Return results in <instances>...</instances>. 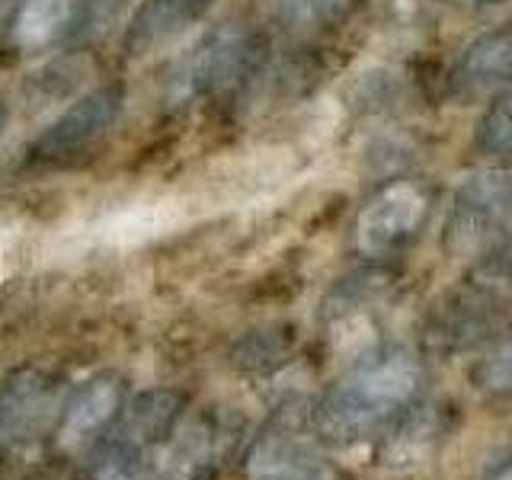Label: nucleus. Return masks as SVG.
I'll return each mask as SVG.
<instances>
[{"mask_svg": "<svg viewBox=\"0 0 512 480\" xmlns=\"http://www.w3.org/2000/svg\"><path fill=\"white\" fill-rule=\"evenodd\" d=\"M4 125H7V106L0 103V132H4Z\"/></svg>", "mask_w": 512, "mask_h": 480, "instance_id": "20", "label": "nucleus"}, {"mask_svg": "<svg viewBox=\"0 0 512 480\" xmlns=\"http://www.w3.org/2000/svg\"><path fill=\"white\" fill-rule=\"evenodd\" d=\"M474 285L484 295L512 298V234L503 237L500 244L484 256V263L474 272Z\"/></svg>", "mask_w": 512, "mask_h": 480, "instance_id": "14", "label": "nucleus"}, {"mask_svg": "<svg viewBox=\"0 0 512 480\" xmlns=\"http://www.w3.org/2000/svg\"><path fill=\"white\" fill-rule=\"evenodd\" d=\"M512 234V173L480 170L452 196L445 218L448 253H477Z\"/></svg>", "mask_w": 512, "mask_h": 480, "instance_id": "3", "label": "nucleus"}, {"mask_svg": "<svg viewBox=\"0 0 512 480\" xmlns=\"http://www.w3.org/2000/svg\"><path fill=\"white\" fill-rule=\"evenodd\" d=\"M244 474L247 480H333L324 448L295 410H279L253 439Z\"/></svg>", "mask_w": 512, "mask_h": 480, "instance_id": "6", "label": "nucleus"}, {"mask_svg": "<svg viewBox=\"0 0 512 480\" xmlns=\"http://www.w3.org/2000/svg\"><path fill=\"white\" fill-rule=\"evenodd\" d=\"M58 375L36 365H23L0 384V452H13L42 436H52L64 404Z\"/></svg>", "mask_w": 512, "mask_h": 480, "instance_id": "5", "label": "nucleus"}, {"mask_svg": "<svg viewBox=\"0 0 512 480\" xmlns=\"http://www.w3.org/2000/svg\"><path fill=\"white\" fill-rule=\"evenodd\" d=\"M429 218V196L423 186L397 180L384 186L356 218V250L368 260H384L407 250Z\"/></svg>", "mask_w": 512, "mask_h": 480, "instance_id": "8", "label": "nucleus"}, {"mask_svg": "<svg viewBox=\"0 0 512 480\" xmlns=\"http://www.w3.org/2000/svg\"><path fill=\"white\" fill-rule=\"evenodd\" d=\"M240 442L234 413H183V420L157 445L151 480H212Z\"/></svg>", "mask_w": 512, "mask_h": 480, "instance_id": "2", "label": "nucleus"}, {"mask_svg": "<svg viewBox=\"0 0 512 480\" xmlns=\"http://www.w3.org/2000/svg\"><path fill=\"white\" fill-rule=\"evenodd\" d=\"M253 39L237 29H221L202 39L170 74L167 100L176 106L202 103L234 90L253 64Z\"/></svg>", "mask_w": 512, "mask_h": 480, "instance_id": "4", "label": "nucleus"}, {"mask_svg": "<svg viewBox=\"0 0 512 480\" xmlns=\"http://www.w3.org/2000/svg\"><path fill=\"white\" fill-rule=\"evenodd\" d=\"M423 362L404 346L362 356L336 378L314 410V432L333 445H362L394 432L420 404Z\"/></svg>", "mask_w": 512, "mask_h": 480, "instance_id": "1", "label": "nucleus"}, {"mask_svg": "<svg viewBox=\"0 0 512 480\" xmlns=\"http://www.w3.org/2000/svg\"><path fill=\"white\" fill-rule=\"evenodd\" d=\"M276 13L295 29H314L340 16L349 0H272Z\"/></svg>", "mask_w": 512, "mask_h": 480, "instance_id": "16", "label": "nucleus"}, {"mask_svg": "<svg viewBox=\"0 0 512 480\" xmlns=\"http://www.w3.org/2000/svg\"><path fill=\"white\" fill-rule=\"evenodd\" d=\"M32 480H58V477H48V474H45V477H32Z\"/></svg>", "mask_w": 512, "mask_h": 480, "instance_id": "21", "label": "nucleus"}, {"mask_svg": "<svg viewBox=\"0 0 512 480\" xmlns=\"http://www.w3.org/2000/svg\"><path fill=\"white\" fill-rule=\"evenodd\" d=\"M215 0H144L125 32V48L132 55H148L154 48L183 36L212 10Z\"/></svg>", "mask_w": 512, "mask_h": 480, "instance_id": "11", "label": "nucleus"}, {"mask_svg": "<svg viewBox=\"0 0 512 480\" xmlns=\"http://www.w3.org/2000/svg\"><path fill=\"white\" fill-rule=\"evenodd\" d=\"M122 100H125V93L116 84L96 87L84 96H77V100L36 138L32 154L45 160V164H68V160H77L80 154H87L109 135V128L116 125L122 112Z\"/></svg>", "mask_w": 512, "mask_h": 480, "instance_id": "9", "label": "nucleus"}, {"mask_svg": "<svg viewBox=\"0 0 512 480\" xmlns=\"http://www.w3.org/2000/svg\"><path fill=\"white\" fill-rule=\"evenodd\" d=\"M125 407V381L116 372H100L64 397L52 429V442L61 455L87 458L116 426Z\"/></svg>", "mask_w": 512, "mask_h": 480, "instance_id": "7", "label": "nucleus"}, {"mask_svg": "<svg viewBox=\"0 0 512 480\" xmlns=\"http://www.w3.org/2000/svg\"><path fill=\"white\" fill-rule=\"evenodd\" d=\"M16 4H20V0H0V23H4L7 16L16 10Z\"/></svg>", "mask_w": 512, "mask_h": 480, "instance_id": "19", "label": "nucleus"}, {"mask_svg": "<svg viewBox=\"0 0 512 480\" xmlns=\"http://www.w3.org/2000/svg\"><path fill=\"white\" fill-rule=\"evenodd\" d=\"M477 148L493 160L512 164V84L496 96L477 125Z\"/></svg>", "mask_w": 512, "mask_h": 480, "instance_id": "13", "label": "nucleus"}, {"mask_svg": "<svg viewBox=\"0 0 512 480\" xmlns=\"http://www.w3.org/2000/svg\"><path fill=\"white\" fill-rule=\"evenodd\" d=\"M74 20L77 0H20L10 13L7 39L20 55H36L58 39L71 36Z\"/></svg>", "mask_w": 512, "mask_h": 480, "instance_id": "12", "label": "nucleus"}, {"mask_svg": "<svg viewBox=\"0 0 512 480\" xmlns=\"http://www.w3.org/2000/svg\"><path fill=\"white\" fill-rule=\"evenodd\" d=\"M512 80V23L496 26L464 48L452 71V93L458 100H484Z\"/></svg>", "mask_w": 512, "mask_h": 480, "instance_id": "10", "label": "nucleus"}, {"mask_svg": "<svg viewBox=\"0 0 512 480\" xmlns=\"http://www.w3.org/2000/svg\"><path fill=\"white\" fill-rule=\"evenodd\" d=\"M474 378L487 394L512 397V330L496 340V346L487 352V359H480Z\"/></svg>", "mask_w": 512, "mask_h": 480, "instance_id": "15", "label": "nucleus"}, {"mask_svg": "<svg viewBox=\"0 0 512 480\" xmlns=\"http://www.w3.org/2000/svg\"><path fill=\"white\" fill-rule=\"evenodd\" d=\"M132 0H77V20H74V32L77 39H90L106 32L112 23L125 13V7Z\"/></svg>", "mask_w": 512, "mask_h": 480, "instance_id": "17", "label": "nucleus"}, {"mask_svg": "<svg viewBox=\"0 0 512 480\" xmlns=\"http://www.w3.org/2000/svg\"><path fill=\"white\" fill-rule=\"evenodd\" d=\"M480 480H512V445L484 471Z\"/></svg>", "mask_w": 512, "mask_h": 480, "instance_id": "18", "label": "nucleus"}]
</instances>
